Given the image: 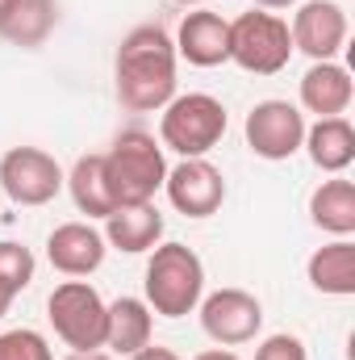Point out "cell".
Returning <instances> with one entry per match:
<instances>
[{
  "label": "cell",
  "mask_w": 355,
  "mask_h": 360,
  "mask_svg": "<svg viewBox=\"0 0 355 360\" xmlns=\"http://www.w3.org/2000/svg\"><path fill=\"white\" fill-rule=\"evenodd\" d=\"M117 101L130 113H155L176 96V42L163 25H134L113 59Z\"/></svg>",
  "instance_id": "1"
},
{
  "label": "cell",
  "mask_w": 355,
  "mask_h": 360,
  "mask_svg": "<svg viewBox=\"0 0 355 360\" xmlns=\"http://www.w3.org/2000/svg\"><path fill=\"white\" fill-rule=\"evenodd\" d=\"M142 289H147L142 302L151 306V314H159V319H184L205 297V264L184 243H159V248H151Z\"/></svg>",
  "instance_id": "2"
},
{
  "label": "cell",
  "mask_w": 355,
  "mask_h": 360,
  "mask_svg": "<svg viewBox=\"0 0 355 360\" xmlns=\"http://www.w3.org/2000/svg\"><path fill=\"white\" fill-rule=\"evenodd\" d=\"M105 180L117 205H147L168 180V160L155 134L147 130H121L113 147L105 151Z\"/></svg>",
  "instance_id": "3"
},
{
  "label": "cell",
  "mask_w": 355,
  "mask_h": 360,
  "mask_svg": "<svg viewBox=\"0 0 355 360\" xmlns=\"http://www.w3.org/2000/svg\"><path fill=\"white\" fill-rule=\"evenodd\" d=\"M226 105L209 92H184L163 105L159 117V147L176 151L180 160H201L209 155L222 134H226Z\"/></svg>",
  "instance_id": "4"
},
{
  "label": "cell",
  "mask_w": 355,
  "mask_h": 360,
  "mask_svg": "<svg viewBox=\"0 0 355 360\" xmlns=\"http://www.w3.org/2000/svg\"><path fill=\"white\" fill-rule=\"evenodd\" d=\"M288 59H293V34L284 17L267 8H251L230 21V63H239L243 72L276 76L288 68Z\"/></svg>",
  "instance_id": "5"
},
{
  "label": "cell",
  "mask_w": 355,
  "mask_h": 360,
  "mask_svg": "<svg viewBox=\"0 0 355 360\" xmlns=\"http://www.w3.org/2000/svg\"><path fill=\"white\" fill-rule=\"evenodd\" d=\"M105 306L109 302L88 281L72 276L55 285V293L46 297V319L72 352H100L105 348Z\"/></svg>",
  "instance_id": "6"
},
{
  "label": "cell",
  "mask_w": 355,
  "mask_h": 360,
  "mask_svg": "<svg viewBox=\"0 0 355 360\" xmlns=\"http://www.w3.org/2000/svg\"><path fill=\"white\" fill-rule=\"evenodd\" d=\"M63 168L42 147H13L0 155V188L13 205H46L63 188Z\"/></svg>",
  "instance_id": "7"
},
{
  "label": "cell",
  "mask_w": 355,
  "mask_h": 360,
  "mask_svg": "<svg viewBox=\"0 0 355 360\" xmlns=\"http://www.w3.org/2000/svg\"><path fill=\"white\" fill-rule=\"evenodd\" d=\"M201 327L217 348H239L251 344L264 331V306L255 293L247 289H213L209 297H201Z\"/></svg>",
  "instance_id": "8"
},
{
  "label": "cell",
  "mask_w": 355,
  "mask_h": 360,
  "mask_svg": "<svg viewBox=\"0 0 355 360\" xmlns=\"http://www.w3.org/2000/svg\"><path fill=\"white\" fill-rule=\"evenodd\" d=\"M247 147L260 155V160H293L305 143V113L288 101H260L251 113H247Z\"/></svg>",
  "instance_id": "9"
},
{
  "label": "cell",
  "mask_w": 355,
  "mask_h": 360,
  "mask_svg": "<svg viewBox=\"0 0 355 360\" xmlns=\"http://www.w3.org/2000/svg\"><path fill=\"white\" fill-rule=\"evenodd\" d=\"M293 51L309 55L314 63L335 59L347 46V8L339 0H305L293 13Z\"/></svg>",
  "instance_id": "10"
},
{
  "label": "cell",
  "mask_w": 355,
  "mask_h": 360,
  "mask_svg": "<svg viewBox=\"0 0 355 360\" xmlns=\"http://www.w3.org/2000/svg\"><path fill=\"white\" fill-rule=\"evenodd\" d=\"M163 188H168V201L184 218H209L226 201V176L205 155L201 160H180L176 168H168Z\"/></svg>",
  "instance_id": "11"
},
{
  "label": "cell",
  "mask_w": 355,
  "mask_h": 360,
  "mask_svg": "<svg viewBox=\"0 0 355 360\" xmlns=\"http://www.w3.org/2000/svg\"><path fill=\"white\" fill-rule=\"evenodd\" d=\"M105 252H109V243L92 222H63L46 239V260L63 276H92L105 264Z\"/></svg>",
  "instance_id": "12"
},
{
  "label": "cell",
  "mask_w": 355,
  "mask_h": 360,
  "mask_svg": "<svg viewBox=\"0 0 355 360\" xmlns=\"http://www.w3.org/2000/svg\"><path fill=\"white\" fill-rule=\"evenodd\" d=\"M176 55L188 59L192 68H217L230 63V21L213 8L184 13L176 34Z\"/></svg>",
  "instance_id": "13"
},
{
  "label": "cell",
  "mask_w": 355,
  "mask_h": 360,
  "mask_svg": "<svg viewBox=\"0 0 355 360\" xmlns=\"http://www.w3.org/2000/svg\"><path fill=\"white\" fill-rule=\"evenodd\" d=\"M105 243L126 252V256H142L151 248H159L163 239V214L155 210V201L147 205H117L109 218H105Z\"/></svg>",
  "instance_id": "14"
},
{
  "label": "cell",
  "mask_w": 355,
  "mask_h": 360,
  "mask_svg": "<svg viewBox=\"0 0 355 360\" xmlns=\"http://www.w3.org/2000/svg\"><path fill=\"white\" fill-rule=\"evenodd\" d=\"M351 72L335 59L326 63H314L305 76H301V109L305 113H318V117H343L351 109Z\"/></svg>",
  "instance_id": "15"
},
{
  "label": "cell",
  "mask_w": 355,
  "mask_h": 360,
  "mask_svg": "<svg viewBox=\"0 0 355 360\" xmlns=\"http://www.w3.org/2000/svg\"><path fill=\"white\" fill-rule=\"evenodd\" d=\"M155 335V314L142 297H117L105 306V348L117 356H134Z\"/></svg>",
  "instance_id": "16"
},
{
  "label": "cell",
  "mask_w": 355,
  "mask_h": 360,
  "mask_svg": "<svg viewBox=\"0 0 355 360\" xmlns=\"http://www.w3.org/2000/svg\"><path fill=\"white\" fill-rule=\"evenodd\" d=\"M314 160V168L343 176L355 160V126L347 117H318L314 126H305V143H301Z\"/></svg>",
  "instance_id": "17"
},
{
  "label": "cell",
  "mask_w": 355,
  "mask_h": 360,
  "mask_svg": "<svg viewBox=\"0 0 355 360\" xmlns=\"http://www.w3.org/2000/svg\"><path fill=\"white\" fill-rule=\"evenodd\" d=\"M309 218H314L318 231H326L335 239L355 235V184L347 176L322 180L309 197Z\"/></svg>",
  "instance_id": "18"
},
{
  "label": "cell",
  "mask_w": 355,
  "mask_h": 360,
  "mask_svg": "<svg viewBox=\"0 0 355 360\" xmlns=\"http://www.w3.org/2000/svg\"><path fill=\"white\" fill-rule=\"evenodd\" d=\"M305 276L326 297H351L355 293V243L351 239H335V243L318 248L309 256V264H305Z\"/></svg>",
  "instance_id": "19"
},
{
  "label": "cell",
  "mask_w": 355,
  "mask_h": 360,
  "mask_svg": "<svg viewBox=\"0 0 355 360\" xmlns=\"http://www.w3.org/2000/svg\"><path fill=\"white\" fill-rule=\"evenodd\" d=\"M55 25H59L55 0H13V8H8V17L0 25V38H8L13 46L34 51L55 34Z\"/></svg>",
  "instance_id": "20"
},
{
  "label": "cell",
  "mask_w": 355,
  "mask_h": 360,
  "mask_svg": "<svg viewBox=\"0 0 355 360\" xmlns=\"http://www.w3.org/2000/svg\"><path fill=\"white\" fill-rule=\"evenodd\" d=\"M63 184L72 188L76 210L88 214V218H109L117 210V201L109 193V180H105V155H80Z\"/></svg>",
  "instance_id": "21"
},
{
  "label": "cell",
  "mask_w": 355,
  "mask_h": 360,
  "mask_svg": "<svg viewBox=\"0 0 355 360\" xmlns=\"http://www.w3.org/2000/svg\"><path fill=\"white\" fill-rule=\"evenodd\" d=\"M34 269H38V260H34V252H29L25 243H13V239L0 243V285H4V289H13V293L29 289Z\"/></svg>",
  "instance_id": "22"
},
{
  "label": "cell",
  "mask_w": 355,
  "mask_h": 360,
  "mask_svg": "<svg viewBox=\"0 0 355 360\" xmlns=\"http://www.w3.org/2000/svg\"><path fill=\"white\" fill-rule=\"evenodd\" d=\"M0 360H55L46 335L17 327V331H0Z\"/></svg>",
  "instance_id": "23"
},
{
  "label": "cell",
  "mask_w": 355,
  "mask_h": 360,
  "mask_svg": "<svg viewBox=\"0 0 355 360\" xmlns=\"http://www.w3.org/2000/svg\"><path fill=\"white\" fill-rule=\"evenodd\" d=\"M255 360H309V352H305L301 335L280 331V335H267L264 344L255 348Z\"/></svg>",
  "instance_id": "24"
},
{
  "label": "cell",
  "mask_w": 355,
  "mask_h": 360,
  "mask_svg": "<svg viewBox=\"0 0 355 360\" xmlns=\"http://www.w3.org/2000/svg\"><path fill=\"white\" fill-rule=\"evenodd\" d=\"M126 360H180L172 348H159V344H147V348H138L134 356H126Z\"/></svg>",
  "instance_id": "25"
},
{
  "label": "cell",
  "mask_w": 355,
  "mask_h": 360,
  "mask_svg": "<svg viewBox=\"0 0 355 360\" xmlns=\"http://www.w3.org/2000/svg\"><path fill=\"white\" fill-rule=\"evenodd\" d=\"M192 360H243V356L230 352V348H205V352H196Z\"/></svg>",
  "instance_id": "26"
},
{
  "label": "cell",
  "mask_w": 355,
  "mask_h": 360,
  "mask_svg": "<svg viewBox=\"0 0 355 360\" xmlns=\"http://www.w3.org/2000/svg\"><path fill=\"white\" fill-rule=\"evenodd\" d=\"M255 8H267V13H276V8H293V4H301V0H251Z\"/></svg>",
  "instance_id": "27"
},
{
  "label": "cell",
  "mask_w": 355,
  "mask_h": 360,
  "mask_svg": "<svg viewBox=\"0 0 355 360\" xmlns=\"http://www.w3.org/2000/svg\"><path fill=\"white\" fill-rule=\"evenodd\" d=\"M13 297H17V293H13V289H4V285H0V319H4V314H8V306H13Z\"/></svg>",
  "instance_id": "28"
},
{
  "label": "cell",
  "mask_w": 355,
  "mask_h": 360,
  "mask_svg": "<svg viewBox=\"0 0 355 360\" xmlns=\"http://www.w3.org/2000/svg\"><path fill=\"white\" fill-rule=\"evenodd\" d=\"M67 360H113L109 352H72Z\"/></svg>",
  "instance_id": "29"
},
{
  "label": "cell",
  "mask_w": 355,
  "mask_h": 360,
  "mask_svg": "<svg viewBox=\"0 0 355 360\" xmlns=\"http://www.w3.org/2000/svg\"><path fill=\"white\" fill-rule=\"evenodd\" d=\"M8 8H13V0H0V25H4V17H8Z\"/></svg>",
  "instance_id": "30"
},
{
  "label": "cell",
  "mask_w": 355,
  "mask_h": 360,
  "mask_svg": "<svg viewBox=\"0 0 355 360\" xmlns=\"http://www.w3.org/2000/svg\"><path fill=\"white\" fill-rule=\"evenodd\" d=\"M176 4H209V0H176Z\"/></svg>",
  "instance_id": "31"
}]
</instances>
